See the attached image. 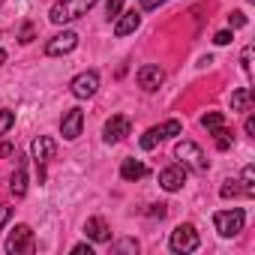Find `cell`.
<instances>
[{
  "instance_id": "7402d4cb",
  "label": "cell",
  "mask_w": 255,
  "mask_h": 255,
  "mask_svg": "<svg viewBox=\"0 0 255 255\" xmlns=\"http://www.w3.org/2000/svg\"><path fill=\"white\" fill-rule=\"evenodd\" d=\"M12 123H15V114L12 111H0V135H6L12 129Z\"/></svg>"
},
{
  "instance_id": "83f0119b",
  "label": "cell",
  "mask_w": 255,
  "mask_h": 255,
  "mask_svg": "<svg viewBox=\"0 0 255 255\" xmlns=\"http://www.w3.org/2000/svg\"><path fill=\"white\" fill-rule=\"evenodd\" d=\"M72 252H75V255H93V249H90L87 243H78V246H72Z\"/></svg>"
},
{
  "instance_id": "d590c367",
  "label": "cell",
  "mask_w": 255,
  "mask_h": 255,
  "mask_svg": "<svg viewBox=\"0 0 255 255\" xmlns=\"http://www.w3.org/2000/svg\"><path fill=\"white\" fill-rule=\"evenodd\" d=\"M0 63H6V51L3 48H0Z\"/></svg>"
},
{
  "instance_id": "d6a6232c",
  "label": "cell",
  "mask_w": 255,
  "mask_h": 255,
  "mask_svg": "<svg viewBox=\"0 0 255 255\" xmlns=\"http://www.w3.org/2000/svg\"><path fill=\"white\" fill-rule=\"evenodd\" d=\"M246 135H255V117L252 114L246 117Z\"/></svg>"
},
{
  "instance_id": "603a6c76",
  "label": "cell",
  "mask_w": 255,
  "mask_h": 255,
  "mask_svg": "<svg viewBox=\"0 0 255 255\" xmlns=\"http://www.w3.org/2000/svg\"><path fill=\"white\" fill-rule=\"evenodd\" d=\"M120 6H123V0H108V3H105L108 18H117V15H120Z\"/></svg>"
},
{
  "instance_id": "9c48e42d",
  "label": "cell",
  "mask_w": 255,
  "mask_h": 255,
  "mask_svg": "<svg viewBox=\"0 0 255 255\" xmlns=\"http://www.w3.org/2000/svg\"><path fill=\"white\" fill-rule=\"evenodd\" d=\"M129 129H132L129 117L114 114V117L105 123V141H120V138H126V135H129Z\"/></svg>"
},
{
  "instance_id": "ffe728a7",
  "label": "cell",
  "mask_w": 255,
  "mask_h": 255,
  "mask_svg": "<svg viewBox=\"0 0 255 255\" xmlns=\"http://www.w3.org/2000/svg\"><path fill=\"white\" fill-rule=\"evenodd\" d=\"M201 123H204V126H207V129L213 132V129H219V126L225 123V117H222V111H207V114L201 117Z\"/></svg>"
},
{
  "instance_id": "9a60e30c",
  "label": "cell",
  "mask_w": 255,
  "mask_h": 255,
  "mask_svg": "<svg viewBox=\"0 0 255 255\" xmlns=\"http://www.w3.org/2000/svg\"><path fill=\"white\" fill-rule=\"evenodd\" d=\"M252 102H255V93H252L249 87H237V90L231 93V108H234V111H249Z\"/></svg>"
},
{
  "instance_id": "ac0fdd59",
  "label": "cell",
  "mask_w": 255,
  "mask_h": 255,
  "mask_svg": "<svg viewBox=\"0 0 255 255\" xmlns=\"http://www.w3.org/2000/svg\"><path fill=\"white\" fill-rule=\"evenodd\" d=\"M144 174H147V168H144L141 162H135V159H126L123 168H120V177H123V180H141Z\"/></svg>"
},
{
  "instance_id": "5b68a950",
  "label": "cell",
  "mask_w": 255,
  "mask_h": 255,
  "mask_svg": "<svg viewBox=\"0 0 255 255\" xmlns=\"http://www.w3.org/2000/svg\"><path fill=\"white\" fill-rule=\"evenodd\" d=\"M36 249V243H33V231L27 228V225H18L12 234H9V240H6V252H12V255H18V252H33Z\"/></svg>"
},
{
  "instance_id": "e575fe53",
  "label": "cell",
  "mask_w": 255,
  "mask_h": 255,
  "mask_svg": "<svg viewBox=\"0 0 255 255\" xmlns=\"http://www.w3.org/2000/svg\"><path fill=\"white\" fill-rule=\"evenodd\" d=\"M12 150H15V147H12V144H0V159H3V156H9V153H12Z\"/></svg>"
},
{
  "instance_id": "8992f818",
  "label": "cell",
  "mask_w": 255,
  "mask_h": 255,
  "mask_svg": "<svg viewBox=\"0 0 255 255\" xmlns=\"http://www.w3.org/2000/svg\"><path fill=\"white\" fill-rule=\"evenodd\" d=\"M174 153H177L183 162H189L192 168H198V171H207V159H204V153H201V147H198V144H192V141H180Z\"/></svg>"
},
{
  "instance_id": "8fae6325",
  "label": "cell",
  "mask_w": 255,
  "mask_h": 255,
  "mask_svg": "<svg viewBox=\"0 0 255 255\" xmlns=\"http://www.w3.org/2000/svg\"><path fill=\"white\" fill-rule=\"evenodd\" d=\"M96 87H99V75H96V72H81V75L72 81V93H75L78 99L93 96V93H96Z\"/></svg>"
},
{
  "instance_id": "d6986e66",
  "label": "cell",
  "mask_w": 255,
  "mask_h": 255,
  "mask_svg": "<svg viewBox=\"0 0 255 255\" xmlns=\"http://www.w3.org/2000/svg\"><path fill=\"white\" fill-rule=\"evenodd\" d=\"M240 183H243V195L252 198V195H255V168H252V165L243 168V180H240Z\"/></svg>"
},
{
  "instance_id": "d4e9b609",
  "label": "cell",
  "mask_w": 255,
  "mask_h": 255,
  "mask_svg": "<svg viewBox=\"0 0 255 255\" xmlns=\"http://www.w3.org/2000/svg\"><path fill=\"white\" fill-rule=\"evenodd\" d=\"M228 24H231V27H246V15H243V12H231V15H228Z\"/></svg>"
},
{
  "instance_id": "e0dca14e",
  "label": "cell",
  "mask_w": 255,
  "mask_h": 255,
  "mask_svg": "<svg viewBox=\"0 0 255 255\" xmlns=\"http://www.w3.org/2000/svg\"><path fill=\"white\" fill-rule=\"evenodd\" d=\"M9 189H12V195H15V198H24V192H27V171H24V159L18 162V168H15V174H12Z\"/></svg>"
},
{
  "instance_id": "277c9868",
  "label": "cell",
  "mask_w": 255,
  "mask_h": 255,
  "mask_svg": "<svg viewBox=\"0 0 255 255\" xmlns=\"http://www.w3.org/2000/svg\"><path fill=\"white\" fill-rule=\"evenodd\" d=\"M168 246H171L174 252H195V249H198V231H195L192 225H177V228L171 231Z\"/></svg>"
},
{
  "instance_id": "7c38bea8",
  "label": "cell",
  "mask_w": 255,
  "mask_h": 255,
  "mask_svg": "<svg viewBox=\"0 0 255 255\" xmlns=\"http://www.w3.org/2000/svg\"><path fill=\"white\" fill-rule=\"evenodd\" d=\"M183 183H186V168L183 165H171V168H165L159 174V186L168 189V192H177Z\"/></svg>"
},
{
  "instance_id": "2e32d148",
  "label": "cell",
  "mask_w": 255,
  "mask_h": 255,
  "mask_svg": "<svg viewBox=\"0 0 255 255\" xmlns=\"http://www.w3.org/2000/svg\"><path fill=\"white\" fill-rule=\"evenodd\" d=\"M138 24H141V15H138L135 9H132V12H126V15L114 24V36H126V33H132Z\"/></svg>"
},
{
  "instance_id": "f1b7e54d",
  "label": "cell",
  "mask_w": 255,
  "mask_h": 255,
  "mask_svg": "<svg viewBox=\"0 0 255 255\" xmlns=\"http://www.w3.org/2000/svg\"><path fill=\"white\" fill-rule=\"evenodd\" d=\"M12 216V207H0V228L6 225V219Z\"/></svg>"
},
{
  "instance_id": "5bb4252c",
  "label": "cell",
  "mask_w": 255,
  "mask_h": 255,
  "mask_svg": "<svg viewBox=\"0 0 255 255\" xmlns=\"http://www.w3.org/2000/svg\"><path fill=\"white\" fill-rule=\"evenodd\" d=\"M84 234L90 237V240H96V243H105V240H111V228H108V222L105 219H87V225H84Z\"/></svg>"
},
{
  "instance_id": "52a82bcc",
  "label": "cell",
  "mask_w": 255,
  "mask_h": 255,
  "mask_svg": "<svg viewBox=\"0 0 255 255\" xmlns=\"http://www.w3.org/2000/svg\"><path fill=\"white\" fill-rule=\"evenodd\" d=\"M81 126H84V111L81 108H69L66 111V117L60 120V132H63V138H78L81 135Z\"/></svg>"
},
{
  "instance_id": "cb8c5ba5",
  "label": "cell",
  "mask_w": 255,
  "mask_h": 255,
  "mask_svg": "<svg viewBox=\"0 0 255 255\" xmlns=\"http://www.w3.org/2000/svg\"><path fill=\"white\" fill-rule=\"evenodd\" d=\"M240 192H243V186H234V180L222 186V198H234V195H240Z\"/></svg>"
},
{
  "instance_id": "30bf717a",
  "label": "cell",
  "mask_w": 255,
  "mask_h": 255,
  "mask_svg": "<svg viewBox=\"0 0 255 255\" xmlns=\"http://www.w3.org/2000/svg\"><path fill=\"white\" fill-rule=\"evenodd\" d=\"M75 45H78V36H75L72 30H66V33L54 36V39L45 45V54H48V57H57V54H66V51H72Z\"/></svg>"
},
{
  "instance_id": "1f68e13d",
  "label": "cell",
  "mask_w": 255,
  "mask_h": 255,
  "mask_svg": "<svg viewBox=\"0 0 255 255\" xmlns=\"http://www.w3.org/2000/svg\"><path fill=\"white\" fill-rule=\"evenodd\" d=\"M114 249H120V252H123V249H138V243H135V240H123V243H117Z\"/></svg>"
},
{
  "instance_id": "4fadbf2b",
  "label": "cell",
  "mask_w": 255,
  "mask_h": 255,
  "mask_svg": "<svg viewBox=\"0 0 255 255\" xmlns=\"http://www.w3.org/2000/svg\"><path fill=\"white\" fill-rule=\"evenodd\" d=\"M54 153H57V141H54V138L39 135V138L33 141V159H36V165H45L48 159H54Z\"/></svg>"
},
{
  "instance_id": "4dcf8cb0",
  "label": "cell",
  "mask_w": 255,
  "mask_h": 255,
  "mask_svg": "<svg viewBox=\"0 0 255 255\" xmlns=\"http://www.w3.org/2000/svg\"><path fill=\"white\" fill-rule=\"evenodd\" d=\"M165 213H168V210H165V204H153V207H150V216H159V219H162Z\"/></svg>"
},
{
  "instance_id": "ba28073f",
  "label": "cell",
  "mask_w": 255,
  "mask_h": 255,
  "mask_svg": "<svg viewBox=\"0 0 255 255\" xmlns=\"http://www.w3.org/2000/svg\"><path fill=\"white\" fill-rule=\"evenodd\" d=\"M135 78H138V87H141V90L153 93V90H159V84H162V78H165V75H162V69H159L156 63H147V66H141V69H138V75H135Z\"/></svg>"
},
{
  "instance_id": "44dd1931",
  "label": "cell",
  "mask_w": 255,
  "mask_h": 255,
  "mask_svg": "<svg viewBox=\"0 0 255 255\" xmlns=\"http://www.w3.org/2000/svg\"><path fill=\"white\" fill-rule=\"evenodd\" d=\"M213 135H216V147H219V150H228V147H231V132L225 129V123L219 126V129H213Z\"/></svg>"
},
{
  "instance_id": "f546056e",
  "label": "cell",
  "mask_w": 255,
  "mask_h": 255,
  "mask_svg": "<svg viewBox=\"0 0 255 255\" xmlns=\"http://www.w3.org/2000/svg\"><path fill=\"white\" fill-rule=\"evenodd\" d=\"M249 57H252V45L243 48V72H249Z\"/></svg>"
},
{
  "instance_id": "484cf974",
  "label": "cell",
  "mask_w": 255,
  "mask_h": 255,
  "mask_svg": "<svg viewBox=\"0 0 255 255\" xmlns=\"http://www.w3.org/2000/svg\"><path fill=\"white\" fill-rule=\"evenodd\" d=\"M231 39H234V36H231V33H228V30H219V33H216V36H213V42H216V45H228V42H231Z\"/></svg>"
},
{
  "instance_id": "836d02e7",
  "label": "cell",
  "mask_w": 255,
  "mask_h": 255,
  "mask_svg": "<svg viewBox=\"0 0 255 255\" xmlns=\"http://www.w3.org/2000/svg\"><path fill=\"white\" fill-rule=\"evenodd\" d=\"M159 3H165V0H141V6H144V9H156Z\"/></svg>"
},
{
  "instance_id": "3957f363",
  "label": "cell",
  "mask_w": 255,
  "mask_h": 255,
  "mask_svg": "<svg viewBox=\"0 0 255 255\" xmlns=\"http://www.w3.org/2000/svg\"><path fill=\"white\" fill-rule=\"evenodd\" d=\"M180 120H168V123H162V126H153V129H147L144 135H141V147L144 150H153L162 138H174V135H180Z\"/></svg>"
},
{
  "instance_id": "7a4b0ae2",
  "label": "cell",
  "mask_w": 255,
  "mask_h": 255,
  "mask_svg": "<svg viewBox=\"0 0 255 255\" xmlns=\"http://www.w3.org/2000/svg\"><path fill=\"white\" fill-rule=\"evenodd\" d=\"M213 222H216V231H219L222 237H234V234L243 231L246 213H243L240 207H234V210H219V213L213 216Z\"/></svg>"
},
{
  "instance_id": "6da1fadb",
  "label": "cell",
  "mask_w": 255,
  "mask_h": 255,
  "mask_svg": "<svg viewBox=\"0 0 255 255\" xmlns=\"http://www.w3.org/2000/svg\"><path fill=\"white\" fill-rule=\"evenodd\" d=\"M96 3V0H57V3L51 6L48 18L54 24H66V21H75L81 15H87V9Z\"/></svg>"
},
{
  "instance_id": "4316f807",
  "label": "cell",
  "mask_w": 255,
  "mask_h": 255,
  "mask_svg": "<svg viewBox=\"0 0 255 255\" xmlns=\"http://www.w3.org/2000/svg\"><path fill=\"white\" fill-rule=\"evenodd\" d=\"M18 39H21V42H30V39H33V27H30V24H24V27H21V33H18Z\"/></svg>"
}]
</instances>
